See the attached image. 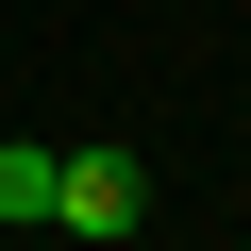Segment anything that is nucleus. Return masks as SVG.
Returning <instances> with one entry per match:
<instances>
[{"mask_svg":"<svg viewBox=\"0 0 251 251\" xmlns=\"http://www.w3.org/2000/svg\"><path fill=\"white\" fill-rule=\"evenodd\" d=\"M134 218H151V168H134V151H50V234L117 251Z\"/></svg>","mask_w":251,"mask_h":251,"instance_id":"obj_1","label":"nucleus"},{"mask_svg":"<svg viewBox=\"0 0 251 251\" xmlns=\"http://www.w3.org/2000/svg\"><path fill=\"white\" fill-rule=\"evenodd\" d=\"M0 218H17V234L50 218V151H34V134H17V151H0Z\"/></svg>","mask_w":251,"mask_h":251,"instance_id":"obj_2","label":"nucleus"}]
</instances>
